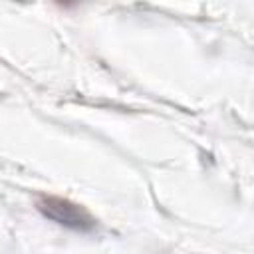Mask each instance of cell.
I'll use <instances>...</instances> for the list:
<instances>
[{"label":"cell","instance_id":"obj_1","mask_svg":"<svg viewBox=\"0 0 254 254\" xmlns=\"http://www.w3.org/2000/svg\"><path fill=\"white\" fill-rule=\"evenodd\" d=\"M38 208L50 220H56V222H60L64 226H69V228H75V230H91L95 226V220L91 218V214L83 206H79L75 202H69L65 198H60V196L40 198Z\"/></svg>","mask_w":254,"mask_h":254}]
</instances>
